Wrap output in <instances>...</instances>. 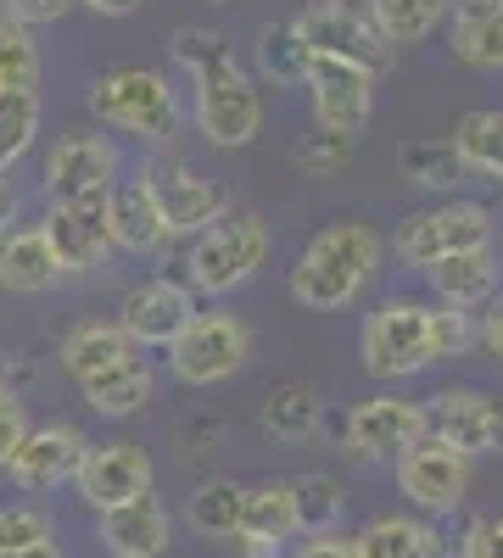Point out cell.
Masks as SVG:
<instances>
[{
  "label": "cell",
  "mask_w": 503,
  "mask_h": 558,
  "mask_svg": "<svg viewBox=\"0 0 503 558\" xmlns=\"http://www.w3.org/2000/svg\"><path fill=\"white\" fill-rule=\"evenodd\" d=\"M431 436L447 441L453 452L481 458V452H503V397L476 391V386H447L431 397L426 408Z\"/></svg>",
  "instance_id": "4fadbf2b"
},
{
  "label": "cell",
  "mask_w": 503,
  "mask_h": 558,
  "mask_svg": "<svg viewBox=\"0 0 503 558\" xmlns=\"http://www.w3.org/2000/svg\"><path fill=\"white\" fill-rule=\"evenodd\" d=\"M89 441L73 430V425H39L17 441L12 463H7V475L23 486V492H51V486H68L79 475V463H84Z\"/></svg>",
  "instance_id": "e0dca14e"
},
{
  "label": "cell",
  "mask_w": 503,
  "mask_h": 558,
  "mask_svg": "<svg viewBox=\"0 0 503 558\" xmlns=\"http://www.w3.org/2000/svg\"><path fill=\"white\" fill-rule=\"evenodd\" d=\"M347 151H352V140H336V134H319V129H313V134L297 140L291 157H297L302 173H319V179H325V173H342V168H347Z\"/></svg>",
  "instance_id": "ab89813d"
},
{
  "label": "cell",
  "mask_w": 503,
  "mask_h": 558,
  "mask_svg": "<svg viewBox=\"0 0 503 558\" xmlns=\"http://www.w3.org/2000/svg\"><path fill=\"white\" fill-rule=\"evenodd\" d=\"M397 486H403V497L415 502L420 514H453V508L465 502V492H470V458L453 452L436 436H420L397 458Z\"/></svg>",
  "instance_id": "7c38bea8"
},
{
  "label": "cell",
  "mask_w": 503,
  "mask_h": 558,
  "mask_svg": "<svg viewBox=\"0 0 503 558\" xmlns=\"http://www.w3.org/2000/svg\"><path fill=\"white\" fill-rule=\"evenodd\" d=\"M23 436H28V413H23V402H17L12 391H0V470L12 463V452H17Z\"/></svg>",
  "instance_id": "b9f144b4"
},
{
  "label": "cell",
  "mask_w": 503,
  "mask_h": 558,
  "mask_svg": "<svg viewBox=\"0 0 503 558\" xmlns=\"http://www.w3.org/2000/svg\"><path fill=\"white\" fill-rule=\"evenodd\" d=\"M89 112L112 129H123V134H134V140H146V146H168L179 134V96L157 68L101 73L96 89H89Z\"/></svg>",
  "instance_id": "3957f363"
},
{
  "label": "cell",
  "mask_w": 503,
  "mask_h": 558,
  "mask_svg": "<svg viewBox=\"0 0 503 558\" xmlns=\"http://www.w3.org/2000/svg\"><path fill=\"white\" fill-rule=\"evenodd\" d=\"M358 558H442V531L420 514H381L352 536Z\"/></svg>",
  "instance_id": "cb8c5ba5"
},
{
  "label": "cell",
  "mask_w": 503,
  "mask_h": 558,
  "mask_svg": "<svg viewBox=\"0 0 503 558\" xmlns=\"http://www.w3.org/2000/svg\"><path fill=\"white\" fill-rule=\"evenodd\" d=\"M129 357H134V347H129V336L118 330V324H79V330H68V341H62V368L79 386L107 375V368H118V363H129Z\"/></svg>",
  "instance_id": "83f0119b"
},
{
  "label": "cell",
  "mask_w": 503,
  "mask_h": 558,
  "mask_svg": "<svg viewBox=\"0 0 503 558\" xmlns=\"http://www.w3.org/2000/svg\"><path fill=\"white\" fill-rule=\"evenodd\" d=\"M268 257V223L252 207H224L191 246V291L202 296H230L236 286L263 268Z\"/></svg>",
  "instance_id": "7a4b0ae2"
},
{
  "label": "cell",
  "mask_w": 503,
  "mask_h": 558,
  "mask_svg": "<svg viewBox=\"0 0 503 558\" xmlns=\"http://www.w3.org/2000/svg\"><path fill=\"white\" fill-rule=\"evenodd\" d=\"M152 452L141 447V441H101V447H89L84 452V463H79V475H73V486H79V497L89 502V508H118V502H134V497H146L152 492Z\"/></svg>",
  "instance_id": "9a60e30c"
},
{
  "label": "cell",
  "mask_w": 503,
  "mask_h": 558,
  "mask_svg": "<svg viewBox=\"0 0 503 558\" xmlns=\"http://www.w3.org/2000/svg\"><path fill=\"white\" fill-rule=\"evenodd\" d=\"M241 492L236 481H207L196 486L191 508H185V520L196 536H213V542H236V525H241Z\"/></svg>",
  "instance_id": "d6a6232c"
},
{
  "label": "cell",
  "mask_w": 503,
  "mask_h": 558,
  "mask_svg": "<svg viewBox=\"0 0 503 558\" xmlns=\"http://www.w3.org/2000/svg\"><path fill=\"white\" fill-rule=\"evenodd\" d=\"M73 0H7V17L23 23V28H39V23H62Z\"/></svg>",
  "instance_id": "7bdbcfd3"
},
{
  "label": "cell",
  "mask_w": 503,
  "mask_h": 558,
  "mask_svg": "<svg viewBox=\"0 0 503 558\" xmlns=\"http://www.w3.org/2000/svg\"><path fill=\"white\" fill-rule=\"evenodd\" d=\"M481 246H492V213L481 202L420 207L397 223V241H392V252L415 268H431V263L459 257V252H481Z\"/></svg>",
  "instance_id": "8992f818"
},
{
  "label": "cell",
  "mask_w": 503,
  "mask_h": 558,
  "mask_svg": "<svg viewBox=\"0 0 503 558\" xmlns=\"http://www.w3.org/2000/svg\"><path fill=\"white\" fill-rule=\"evenodd\" d=\"M196 313L202 307L191 286H179V279H141L134 291H123L112 324L129 336V347H173Z\"/></svg>",
  "instance_id": "5bb4252c"
},
{
  "label": "cell",
  "mask_w": 503,
  "mask_h": 558,
  "mask_svg": "<svg viewBox=\"0 0 503 558\" xmlns=\"http://www.w3.org/2000/svg\"><path fill=\"white\" fill-rule=\"evenodd\" d=\"M358 357L375 380H408L431 368V307L426 302H381L370 318H363L358 336Z\"/></svg>",
  "instance_id": "5b68a950"
},
{
  "label": "cell",
  "mask_w": 503,
  "mask_h": 558,
  "mask_svg": "<svg viewBox=\"0 0 503 558\" xmlns=\"http://www.w3.org/2000/svg\"><path fill=\"white\" fill-rule=\"evenodd\" d=\"M453 151H459L465 173H487L503 184V112H492V107L465 112L459 129H453Z\"/></svg>",
  "instance_id": "f1b7e54d"
},
{
  "label": "cell",
  "mask_w": 503,
  "mask_h": 558,
  "mask_svg": "<svg viewBox=\"0 0 503 558\" xmlns=\"http://www.w3.org/2000/svg\"><path fill=\"white\" fill-rule=\"evenodd\" d=\"M39 84V45L23 23L0 12V89H34Z\"/></svg>",
  "instance_id": "d590c367"
},
{
  "label": "cell",
  "mask_w": 503,
  "mask_h": 558,
  "mask_svg": "<svg viewBox=\"0 0 503 558\" xmlns=\"http://www.w3.org/2000/svg\"><path fill=\"white\" fill-rule=\"evenodd\" d=\"M12 218H17V196H12V184H7V179H0V241H7V235H12V229H7Z\"/></svg>",
  "instance_id": "7dc6e473"
},
{
  "label": "cell",
  "mask_w": 503,
  "mask_h": 558,
  "mask_svg": "<svg viewBox=\"0 0 503 558\" xmlns=\"http://www.w3.org/2000/svg\"><path fill=\"white\" fill-rule=\"evenodd\" d=\"M258 425L274 436V441H313L319 436V425H325V402H319V391L313 386H302V380H286V386H274L268 397H263V413H258Z\"/></svg>",
  "instance_id": "484cf974"
},
{
  "label": "cell",
  "mask_w": 503,
  "mask_h": 558,
  "mask_svg": "<svg viewBox=\"0 0 503 558\" xmlns=\"http://www.w3.org/2000/svg\"><path fill=\"white\" fill-rule=\"evenodd\" d=\"M381 235L370 218H342L302 246L291 268V302L308 313H342L381 268Z\"/></svg>",
  "instance_id": "6da1fadb"
},
{
  "label": "cell",
  "mask_w": 503,
  "mask_h": 558,
  "mask_svg": "<svg viewBox=\"0 0 503 558\" xmlns=\"http://www.w3.org/2000/svg\"><path fill=\"white\" fill-rule=\"evenodd\" d=\"M39 542H51V514H39V508H28V502L0 508V553L39 547Z\"/></svg>",
  "instance_id": "74e56055"
},
{
  "label": "cell",
  "mask_w": 503,
  "mask_h": 558,
  "mask_svg": "<svg viewBox=\"0 0 503 558\" xmlns=\"http://www.w3.org/2000/svg\"><path fill=\"white\" fill-rule=\"evenodd\" d=\"M459 558H503V514L470 520V531L459 542Z\"/></svg>",
  "instance_id": "60d3db41"
},
{
  "label": "cell",
  "mask_w": 503,
  "mask_h": 558,
  "mask_svg": "<svg viewBox=\"0 0 503 558\" xmlns=\"http://www.w3.org/2000/svg\"><path fill=\"white\" fill-rule=\"evenodd\" d=\"M0 391H7V352H0Z\"/></svg>",
  "instance_id": "681fc988"
},
{
  "label": "cell",
  "mask_w": 503,
  "mask_h": 558,
  "mask_svg": "<svg viewBox=\"0 0 503 558\" xmlns=\"http://www.w3.org/2000/svg\"><path fill=\"white\" fill-rule=\"evenodd\" d=\"M308 107H313V129L319 134H336L352 140L375 112V78L352 68V62H331V57H313L308 62Z\"/></svg>",
  "instance_id": "8fae6325"
},
{
  "label": "cell",
  "mask_w": 503,
  "mask_h": 558,
  "mask_svg": "<svg viewBox=\"0 0 503 558\" xmlns=\"http://www.w3.org/2000/svg\"><path fill=\"white\" fill-rule=\"evenodd\" d=\"M79 7L101 12V17H129V12H141V0H79Z\"/></svg>",
  "instance_id": "bcb514c9"
},
{
  "label": "cell",
  "mask_w": 503,
  "mask_h": 558,
  "mask_svg": "<svg viewBox=\"0 0 503 558\" xmlns=\"http://www.w3.org/2000/svg\"><path fill=\"white\" fill-rule=\"evenodd\" d=\"M297 536L291 514V481H263L241 492V525H236V553L241 558H280V547Z\"/></svg>",
  "instance_id": "d6986e66"
},
{
  "label": "cell",
  "mask_w": 503,
  "mask_h": 558,
  "mask_svg": "<svg viewBox=\"0 0 503 558\" xmlns=\"http://www.w3.org/2000/svg\"><path fill=\"white\" fill-rule=\"evenodd\" d=\"M0 558H68L57 542H39V547H17V553H0Z\"/></svg>",
  "instance_id": "c3c4849f"
},
{
  "label": "cell",
  "mask_w": 503,
  "mask_h": 558,
  "mask_svg": "<svg viewBox=\"0 0 503 558\" xmlns=\"http://www.w3.org/2000/svg\"><path fill=\"white\" fill-rule=\"evenodd\" d=\"M291 514H297V531L308 536H331L347 514V492L342 481L331 475H297L291 481Z\"/></svg>",
  "instance_id": "4dcf8cb0"
},
{
  "label": "cell",
  "mask_w": 503,
  "mask_h": 558,
  "mask_svg": "<svg viewBox=\"0 0 503 558\" xmlns=\"http://www.w3.org/2000/svg\"><path fill=\"white\" fill-rule=\"evenodd\" d=\"M146 184H152V202L163 213L168 235H202L224 213V191L213 179H202L196 168H157V173H146Z\"/></svg>",
  "instance_id": "ac0fdd59"
},
{
  "label": "cell",
  "mask_w": 503,
  "mask_h": 558,
  "mask_svg": "<svg viewBox=\"0 0 503 558\" xmlns=\"http://www.w3.org/2000/svg\"><path fill=\"white\" fill-rule=\"evenodd\" d=\"M453 57L503 73V0H459L453 7Z\"/></svg>",
  "instance_id": "603a6c76"
},
{
  "label": "cell",
  "mask_w": 503,
  "mask_h": 558,
  "mask_svg": "<svg viewBox=\"0 0 503 558\" xmlns=\"http://www.w3.org/2000/svg\"><path fill=\"white\" fill-rule=\"evenodd\" d=\"M476 347V324L459 307H431V363L442 357H465Z\"/></svg>",
  "instance_id": "f35d334b"
},
{
  "label": "cell",
  "mask_w": 503,
  "mask_h": 558,
  "mask_svg": "<svg viewBox=\"0 0 503 558\" xmlns=\"http://www.w3.org/2000/svg\"><path fill=\"white\" fill-rule=\"evenodd\" d=\"M168 51H173V62H179V68H191V73H202L207 62H218V57H230V39H224L218 28H207V23H191V28H173V39H168Z\"/></svg>",
  "instance_id": "8d00e7d4"
},
{
  "label": "cell",
  "mask_w": 503,
  "mask_h": 558,
  "mask_svg": "<svg viewBox=\"0 0 503 558\" xmlns=\"http://www.w3.org/2000/svg\"><path fill=\"white\" fill-rule=\"evenodd\" d=\"M101 542L112 558H163L168 542H173V520L168 508L157 502V492L134 497V502H118L101 514Z\"/></svg>",
  "instance_id": "ffe728a7"
},
{
  "label": "cell",
  "mask_w": 503,
  "mask_h": 558,
  "mask_svg": "<svg viewBox=\"0 0 503 558\" xmlns=\"http://www.w3.org/2000/svg\"><path fill=\"white\" fill-rule=\"evenodd\" d=\"M308 62H313V51L302 45L297 23H268L258 34V73L268 84H302L308 78Z\"/></svg>",
  "instance_id": "836d02e7"
},
{
  "label": "cell",
  "mask_w": 503,
  "mask_h": 558,
  "mask_svg": "<svg viewBox=\"0 0 503 558\" xmlns=\"http://www.w3.org/2000/svg\"><path fill=\"white\" fill-rule=\"evenodd\" d=\"M291 558H358L352 536H308Z\"/></svg>",
  "instance_id": "ee69618b"
},
{
  "label": "cell",
  "mask_w": 503,
  "mask_h": 558,
  "mask_svg": "<svg viewBox=\"0 0 503 558\" xmlns=\"http://www.w3.org/2000/svg\"><path fill=\"white\" fill-rule=\"evenodd\" d=\"M45 246L57 252L62 274H89L112 257V229H107V202H79V207H51L39 223Z\"/></svg>",
  "instance_id": "2e32d148"
},
{
  "label": "cell",
  "mask_w": 503,
  "mask_h": 558,
  "mask_svg": "<svg viewBox=\"0 0 503 558\" xmlns=\"http://www.w3.org/2000/svg\"><path fill=\"white\" fill-rule=\"evenodd\" d=\"M297 34L313 57H331V62H352L370 78H381L392 68V45L370 28V17L352 12L347 0H313V7L297 17Z\"/></svg>",
  "instance_id": "ba28073f"
},
{
  "label": "cell",
  "mask_w": 503,
  "mask_h": 558,
  "mask_svg": "<svg viewBox=\"0 0 503 558\" xmlns=\"http://www.w3.org/2000/svg\"><path fill=\"white\" fill-rule=\"evenodd\" d=\"M34 134H39V96L34 89H0V179L23 162Z\"/></svg>",
  "instance_id": "e575fe53"
},
{
  "label": "cell",
  "mask_w": 503,
  "mask_h": 558,
  "mask_svg": "<svg viewBox=\"0 0 503 558\" xmlns=\"http://www.w3.org/2000/svg\"><path fill=\"white\" fill-rule=\"evenodd\" d=\"M447 12V0H370V28L392 45H420L426 34H436Z\"/></svg>",
  "instance_id": "f546056e"
},
{
  "label": "cell",
  "mask_w": 503,
  "mask_h": 558,
  "mask_svg": "<svg viewBox=\"0 0 503 558\" xmlns=\"http://www.w3.org/2000/svg\"><path fill=\"white\" fill-rule=\"evenodd\" d=\"M118 146L107 134H68L51 146L45 162V196L51 207H79V202H107L118 184Z\"/></svg>",
  "instance_id": "9c48e42d"
},
{
  "label": "cell",
  "mask_w": 503,
  "mask_h": 558,
  "mask_svg": "<svg viewBox=\"0 0 503 558\" xmlns=\"http://www.w3.org/2000/svg\"><path fill=\"white\" fill-rule=\"evenodd\" d=\"M426 279H431V291L442 296V307L470 313V307H481V302L498 291V257H492V246H481V252H459V257L431 263Z\"/></svg>",
  "instance_id": "d4e9b609"
},
{
  "label": "cell",
  "mask_w": 503,
  "mask_h": 558,
  "mask_svg": "<svg viewBox=\"0 0 503 558\" xmlns=\"http://www.w3.org/2000/svg\"><path fill=\"white\" fill-rule=\"evenodd\" d=\"M476 341H481V347H487V352H492V357L503 363V302H498V307H487V318H481Z\"/></svg>",
  "instance_id": "f6af8a7d"
},
{
  "label": "cell",
  "mask_w": 503,
  "mask_h": 558,
  "mask_svg": "<svg viewBox=\"0 0 503 558\" xmlns=\"http://www.w3.org/2000/svg\"><path fill=\"white\" fill-rule=\"evenodd\" d=\"M107 229H112V246H123V252H157L168 241L146 173L112 184V196H107Z\"/></svg>",
  "instance_id": "44dd1931"
},
{
  "label": "cell",
  "mask_w": 503,
  "mask_h": 558,
  "mask_svg": "<svg viewBox=\"0 0 503 558\" xmlns=\"http://www.w3.org/2000/svg\"><path fill=\"white\" fill-rule=\"evenodd\" d=\"M57 279H62V263L45 246L39 229H12V235L0 241V291L39 296V291H51Z\"/></svg>",
  "instance_id": "7402d4cb"
},
{
  "label": "cell",
  "mask_w": 503,
  "mask_h": 558,
  "mask_svg": "<svg viewBox=\"0 0 503 558\" xmlns=\"http://www.w3.org/2000/svg\"><path fill=\"white\" fill-rule=\"evenodd\" d=\"M247 357H252V330L236 313H196L185 330H179V341L168 347L179 386H218V380H230Z\"/></svg>",
  "instance_id": "52a82bcc"
},
{
  "label": "cell",
  "mask_w": 503,
  "mask_h": 558,
  "mask_svg": "<svg viewBox=\"0 0 503 558\" xmlns=\"http://www.w3.org/2000/svg\"><path fill=\"white\" fill-rule=\"evenodd\" d=\"M420 436H431V418H426V402H408V397H363L347 408L342 418V447L358 452V458H403Z\"/></svg>",
  "instance_id": "30bf717a"
},
{
  "label": "cell",
  "mask_w": 503,
  "mask_h": 558,
  "mask_svg": "<svg viewBox=\"0 0 503 558\" xmlns=\"http://www.w3.org/2000/svg\"><path fill=\"white\" fill-rule=\"evenodd\" d=\"M196 129L218 151H236V146H252L258 140L263 89L236 57H218V62H207L196 73Z\"/></svg>",
  "instance_id": "277c9868"
},
{
  "label": "cell",
  "mask_w": 503,
  "mask_h": 558,
  "mask_svg": "<svg viewBox=\"0 0 503 558\" xmlns=\"http://www.w3.org/2000/svg\"><path fill=\"white\" fill-rule=\"evenodd\" d=\"M397 168L408 184H426V191H453L465 179V162L453 151V140H408L397 151Z\"/></svg>",
  "instance_id": "1f68e13d"
},
{
  "label": "cell",
  "mask_w": 503,
  "mask_h": 558,
  "mask_svg": "<svg viewBox=\"0 0 503 558\" xmlns=\"http://www.w3.org/2000/svg\"><path fill=\"white\" fill-rule=\"evenodd\" d=\"M79 391H84V402L96 408V413H107V418H129V413H141V408L152 402L157 375H152V363H146V357H129V363L107 368V375L84 380Z\"/></svg>",
  "instance_id": "4316f807"
}]
</instances>
